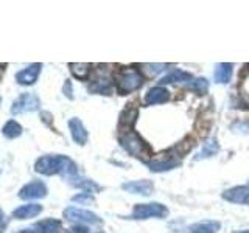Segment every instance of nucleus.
<instances>
[{"mask_svg":"<svg viewBox=\"0 0 249 233\" xmlns=\"http://www.w3.org/2000/svg\"><path fill=\"white\" fill-rule=\"evenodd\" d=\"M64 217L70 222H78V224H100L101 219L92 212H88V210L83 208H75L70 207L64 212Z\"/></svg>","mask_w":249,"mask_h":233,"instance_id":"5","label":"nucleus"},{"mask_svg":"<svg viewBox=\"0 0 249 233\" xmlns=\"http://www.w3.org/2000/svg\"><path fill=\"white\" fill-rule=\"evenodd\" d=\"M192 80V75L184 72V70H175L171 72L170 75H167L160 83L163 84H171V83H182V81H190Z\"/></svg>","mask_w":249,"mask_h":233,"instance_id":"16","label":"nucleus"},{"mask_svg":"<svg viewBox=\"0 0 249 233\" xmlns=\"http://www.w3.org/2000/svg\"><path fill=\"white\" fill-rule=\"evenodd\" d=\"M75 202H92V196L89 193H83V194H78V196H73Z\"/></svg>","mask_w":249,"mask_h":233,"instance_id":"23","label":"nucleus"},{"mask_svg":"<svg viewBox=\"0 0 249 233\" xmlns=\"http://www.w3.org/2000/svg\"><path fill=\"white\" fill-rule=\"evenodd\" d=\"M218 152V142L215 138H210L207 143H204V146H202V150L199 152V157L206 159V157H212V155H215Z\"/></svg>","mask_w":249,"mask_h":233,"instance_id":"20","label":"nucleus"},{"mask_svg":"<svg viewBox=\"0 0 249 233\" xmlns=\"http://www.w3.org/2000/svg\"><path fill=\"white\" fill-rule=\"evenodd\" d=\"M220 229V222L216 221H201L192 225V233H216Z\"/></svg>","mask_w":249,"mask_h":233,"instance_id":"15","label":"nucleus"},{"mask_svg":"<svg viewBox=\"0 0 249 233\" xmlns=\"http://www.w3.org/2000/svg\"><path fill=\"white\" fill-rule=\"evenodd\" d=\"M19 233H37V230H31V229H27V230H22Z\"/></svg>","mask_w":249,"mask_h":233,"instance_id":"25","label":"nucleus"},{"mask_svg":"<svg viewBox=\"0 0 249 233\" xmlns=\"http://www.w3.org/2000/svg\"><path fill=\"white\" fill-rule=\"evenodd\" d=\"M5 227H6V217H5V213L0 210V233H3Z\"/></svg>","mask_w":249,"mask_h":233,"instance_id":"24","label":"nucleus"},{"mask_svg":"<svg viewBox=\"0 0 249 233\" xmlns=\"http://www.w3.org/2000/svg\"><path fill=\"white\" fill-rule=\"evenodd\" d=\"M41 64H31L30 67L20 70V72L16 75V81L19 84H23V85H31L35 84L39 73H41Z\"/></svg>","mask_w":249,"mask_h":233,"instance_id":"9","label":"nucleus"},{"mask_svg":"<svg viewBox=\"0 0 249 233\" xmlns=\"http://www.w3.org/2000/svg\"><path fill=\"white\" fill-rule=\"evenodd\" d=\"M37 107H39V100H37V97L33 95V93H23V95H20L13 103L11 112L14 115H18V114H23V112L37 111Z\"/></svg>","mask_w":249,"mask_h":233,"instance_id":"6","label":"nucleus"},{"mask_svg":"<svg viewBox=\"0 0 249 233\" xmlns=\"http://www.w3.org/2000/svg\"><path fill=\"white\" fill-rule=\"evenodd\" d=\"M47 194V186L42 182H31L28 185H25L19 193L20 199H42Z\"/></svg>","mask_w":249,"mask_h":233,"instance_id":"7","label":"nucleus"},{"mask_svg":"<svg viewBox=\"0 0 249 233\" xmlns=\"http://www.w3.org/2000/svg\"><path fill=\"white\" fill-rule=\"evenodd\" d=\"M69 67L72 70V73L80 80H86L90 72V64H84V62H75V64H70Z\"/></svg>","mask_w":249,"mask_h":233,"instance_id":"19","label":"nucleus"},{"mask_svg":"<svg viewBox=\"0 0 249 233\" xmlns=\"http://www.w3.org/2000/svg\"><path fill=\"white\" fill-rule=\"evenodd\" d=\"M115 84H117V90L122 95H126V93H131L137 90L140 85L143 84V78L140 75L139 70L136 68H122L115 76Z\"/></svg>","mask_w":249,"mask_h":233,"instance_id":"3","label":"nucleus"},{"mask_svg":"<svg viewBox=\"0 0 249 233\" xmlns=\"http://www.w3.org/2000/svg\"><path fill=\"white\" fill-rule=\"evenodd\" d=\"M120 142H122V146L124 148V151H128L131 155H134V157L140 160L148 162L153 157V150L150 148V145L134 131H128L126 134L120 138Z\"/></svg>","mask_w":249,"mask_h":233,"instance_id":"2","label":"nucleus"},{"mask_svg":"<svg viewBox=\"0 0 249 233\" xmlns=\"http://www.w3.org/2000/svg\"><path fill=\"white\" fill-rule=\"evenodd\" d=\"M37 173L45 176L53 174H64L67 177H72L76 174V165L66 155H44L35 165Z\"/></svg>","mask_w":249,"mask_h":233,"instance_id":"1","label":"nucleus"},{"mask_svg":"<svg viewBox=\"0 0 249 233\" xmlns=\"http://www.w3.org/2000/svg\"><path fill=\"white\" fill-rule=\"evenodd\" d=\"M3 135L8 137V138H16V137H19L22 134V126L18 123V121H8L5 126H3Z\"/></svg>","mask_w":249,"mask_h":233,"instance_id":"18","label":"nucleus"},{"mask_svg":"<svg viewBox=\"0 0 249 233\" xmlns=\"http://www.w3.org/2000/svg\"><path fill=\"white\" fill-rule=\"evenodd\" d=\"M37 233H58L61 230V224L54 219H47L36 225Z\"/></svg>","mask_w":249,"mask_h":233,"instance_id":"17","label":"nucleus"},{"mask_svg":"<svg viewBox=\"0 0 249 233\" xmlns=\"http://www.w3.org/2000/svg\"><path fill=\"white\" fill-rule=\"evenodd\" d=\"M168 100V90L163 87H153L148 90L146 97H145V103L146 104H159V103H165Z\"/></svg>","mask_w":249,"mask_h":233,"instance_id":"13","label":"nucleus"},{"mask_svg":"<svg viewBox=\"0 0 249 233\" xmlns=\"http://www.w3.org/2000/svg\"><path fill=\"white\" fill-rule=\"evenodd\" d=\"M42 212V207L37 204H27L22 205L19 208H16L13 212V217L16 219H30V217H35Z\"/></svg>","mask_w":249,"mask_h":233,"instance_id":"11","label":"nucleus"},{"mask_svg":"<svg viewBox=\"0 0 249 233\" xmlns=\"http://www.w3.org/2000/svg\"><path fill=\"white\" fill-rule=\"evenodd\" d=\"M123 190L134 193V194H143V196H148V194L153 191V183L150 181H134L129 183H123Z\"/></svg>","mask_w":249,"mask_h":233,"instance_id":"12","label":"nucleus"},{"mask_svg":"<svg viewBox=\"0 0 249 233\" xmlns=\"http://www.w3.org/2000/svg\"><path fill=\"white\" fill-rule=\"evenodd\" d=\"M142 67H143V72L148 76H154V75H158L159 72H162V70L165 68L167 66L165 64H142Z\"/></svg>","mask_w":249,"mask_h":233,"instance_id":"22","label":"nucleus"},{"mask_svg":"<svg viewBox=\"0 0 249 233\" xmlns=\"http://www.w3.org/2000/svg\"><path fill=\"white\" fill-rule=\"evenodd\" d=\"M69 128L70 132H72V138L78 145H84L88 142V131L83 126V123L80 118H72L69 121Z\"/></svg>","mask_w":249,"mask_h":233,"instance_id":"10","label":"nucleus"},{"mask_svg":"<svg viewBox=\"0 0 249 233\" xmlns=\"http://www.w3.org/2000/svg\"><path fill=\"white\" fill-rule=\"evenodd\" d=\"M168 210L162 204H139L134 212H132V217L134 219H148V217H163L167 216Z\"/></svg>","mask_w":249,"mask_h":233,"instance_id":"4","label":"nucleus"},{"mask_svg":"<svg viewBox=\"0 0 249 233\" xmlns=\"http://www.w3.org/2000/svg\"><path fill=\"white\" fill-rule=\"evenodd\" d=\"M231 75H232V64H226V62H221L218 64L215 68V81L224 84L231 80Z\"/></svg>","mask_w":249,"mask_h":233,"instance_id":"14","label":"nucleus"},{"mask_svg":"<svg viewBox=\"0 0 249 233\" xmlns=\"http://www.w3.org/2000/svg\"><path fill=\"white\" fill-rule=\"evenodd\" d=\"M223 198L229 202H233V204L249 205V188L248 186H233L223 194Z\"/></svg>","mask_w":249,"mask_h":233,"instance_id":"8","label":"nucleus"},{"mask_svg":"<svg viewBox=\"0 0 249 233\" xmlns=\"http://www.w3.org/2000/svg\"><path fill=\"white\" fill-rule=\"evenodd\" d=\"M237 233H249V230H243V232H237Z\"/></svg>","mask_w":249,"mask_h":233,"instance_id":"26","label":"nucleus"},{"mask_svg":"<svg viewBox=\"0 0 249 233\" xmlns=\"http://www.w3.org/2000/svg\"><path fill=\"white\" fill-rule=\"evenodd\" d=\"M189 87L198 93H204L209 89V83H207V80H204V78H199V80H193L189 84Z\"/></svg>","mask_w":249,"mask_h":233,"instance_id":"21","label":"nucleus"}]
</instances>
